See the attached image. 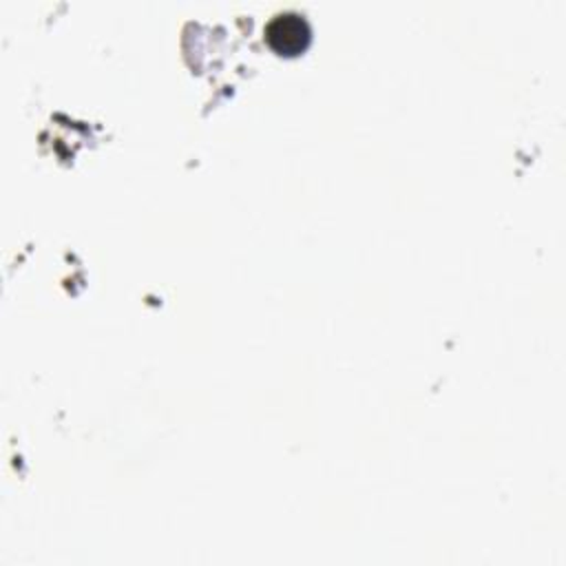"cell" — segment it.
Here are the masks:
<instances>
[{
  "label": "cell",
  "instance_id": "cell-1",
  "mask_svg": "<svg viewBox=\"0 0 566 566\" xmlns=\"http://www.w3.org/2000/svg\"><path fill=\"white\" fill-rule=\"evenodd\" d=\"M268 44L281 55H296L310 42V24L301 13H276L265 27Z\"/></svg>",
  "mask_w": 566,
  "mask_h": 566
}]
</instances>
